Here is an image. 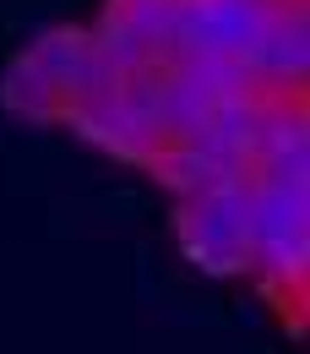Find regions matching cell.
Here are the masks:
<instances>
[{
	"label": "cell",
	"instance_id": "5",
	"mask_svg": "<svg viewBox=\"0 0 310 354\" xmlns=\"http://www.w3.org/2000/svg\"><path fill=\"white\" fill-rule=\"evenodd\" d=\"M142 169L158 180L175 202H191V196L213 191V185H223V180H234V169H223L218 158H207V153H202L196 142H185V136H169Z\"/></svg>",
	"mask_w": 310,
	"mask_h": 354
},
{
	"label": "cell",
	"instance_id": "1",
	"mask_svg": "<svg viewBox=\"0 0 310 354\" xmlns=\"http://www.w3.org/2000/svg\"><path fill=\"white\" fill-rule=\"evenodd\" d=\"M251 175V169H245ZM245 175L223 180L213 191L175 202L180 257L213 278H234L251 267V223H245Z\"/></svg>",
	"mask_w": 310,
	"mask_h": 354
},
{
	"label": "cell",
	"instance_id": "2",
	"mask_svg": "<svg viewBox=\"0 0 310 354\" xmlns=\"http://www.w3.org/2000/svg\"><path fill=\"white\" fill-rule=\"evenodd\" d=\"M278 0H180L175 33L164 44V66H175L191 49H213V55H245L256 44L267 22H272Z\"/></svg>",
	"mask_w": 310,
	"mask_h": 354
},
{
	"label": "cell",
	"instance_id": "6",
	"mask_svg": "<svg viewBox=\"0 0 310 354\" xmlns=\"http://www.w3.org/2000/svg\"><path fill=\"white\" fill-rule=\"evenodd\" d=\"M0 109H6L11 120H22V126H60L66 93L55 88L28 55H17V60L0 71Z\"/></svg>",
	"mask_w": 310,
	"mask_h": 354
},
{
	"label": "cell",
	"instance_id": "3",
	"mask_svg": "<svg viewBox=\"0 0 310 354\" xmlns=\"http://www.w3.org/2000/svg\"><path fill=\"white\" fill-rule=\"evenodd\" d=\"M251 82L262 93H305L310 77V6L305 0H278L272 22L256 33V44L240 55Z\"/></svg>",
	"mask_w": 310,
	"mask_h": 354
},
{
	"label": "cell",
	"instance_id": "4",
	"mask_svg": "<svg viewBox=\"0 0 310 354\" xmlns=\"http://www.w3.org/2000/svg\"><path fill=\"white\" fill-rule=\"evenodd\" d=\"M39 71H44L55 88L66 93V104L71 98H88L98 93L104 82H115L109 77V66L98 60V44H93V28H77V22H60V28H39L33 33V44L22 49Z\"/></svg>",
	"mask_w": 310,
	"mask_h": 354
}]
</instances>
